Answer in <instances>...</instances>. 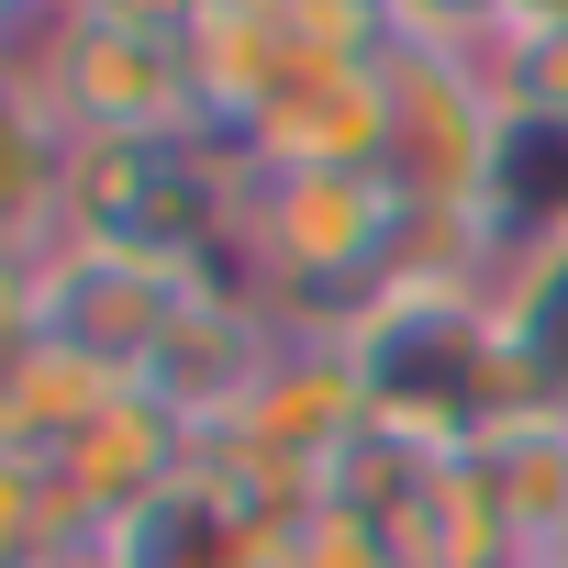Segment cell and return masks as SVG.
<instances>
[{"label": "cell", "instance_id": "14", "mask_svg": "<svg viewBox=\"0 0 568 568\" xmlns=\"http://www.w3.org/2000/svg\"><path fill=\"white\" fill-rule=\"evenodd\" d=\"M490 101L513 112V134H568V23H501L468 45Z\"/></svg>", "mask_w": 568, "mask_h": 568}, {"label": "cell", "instance_id": "8", "mask_svg": "<svg viewBox=\"0 0 568 568\" xmlns=\"http://www.w3.org/2000/svg\"><path fill=\"white\" fill-rule=\"evenodd\" d=\"M101 568H278V513H256L234 479L190 457L179 490H156L145 513L101 535Z\"/></svg>", "mask_w": 568, "mask_h": 568}, {"label": "cell", "instance_id": "12", "mask_svg": "<svg viewBox=\"0 0 568 568\" xmlns=\"http://www.w3.org/2000/svg\"><path fill=\"white\" fill-rule=\"evenodd\" d=\"M490 313H501V346L524 368V402L568 424V223L557 234H513V267H501Z\"/></svg>", "mask_w": 568, "mask_h": 568}, {"label": "cell", "instance_id": "5", "mask_svg": "<svg viewBox=\"0 0 568 568\" xmlns=\"http://www.w3.org/2000/svg\"><path fill=\"white\" fill-rule=\"evenodd\" d=\"M379 90H390V156H379V179H390L402 201L501 212L513 112L490 101L479 57H468V45H390V57H379Z\"/></svg>", "mask_w": 568, "mask_h": 568}, {"label": "cell", "instance_id": "13", "mask_svg": "<svg viewBox=\"0 0 568 568\" xmlns=\"http://www.w3.org/2000/svg\"><path fill=\"white\" fill-rule=\"evenodd\" d=\"M468 457H479V479H490V501H501V524L524 535V568H535V546L568 535V424L557 413H513Z\"/></svg>", "mask_w": 568, "mask_h": 568}, {"label": "cell", "instance_id": "4", "mask_svg": "<svg viewBox=\"0 0 568 568\" xmlns=\"http://www.w3.org/2000/svg\"><path fill=\"white\" fill-rule=\"evenodd\" d=\"M12 79L45 90V112L79 145H179V134H212L190 45H168V34H112V23L57 12L45 34H23Z\"/></svg>", "mask_w": 568, "mask_h": 568}, {"label": "cell", "instance_id": "16", "mask_svg": "<svg viewBox=\"0 0 568 568\" xmlns=\"http://www.w3.org/2000/svg\"><path fill=\"white\" fill-rule=\"evenodd\" d=\"M501 12L513 0H390V34L402 45H479V34H501Z\"/></svg>", "mask_w": 568, "mask_h": 568}, {"label": "cell", "instance_id": "9", "mask_svg": "<svg viewBox=\"0 0 568 568\" xmlns=\"http://www.w3.org/2000/svg\"><path fill=\"white\" fill-rule=\"evenodd\" d=\"M190 457H201V435H190V424L134 379V390H123L101 424H79L45 468L79 490V513H90V524H123V513H145L156 490H179V479H190Z\"/></svg>", "mask_w": 568, "mask_h": 568}, {"label": "cell", "instance_id": "15", "mask_svg": "<svg viewBox=\"0 0 568 568\" xmlns=\"http://www.w3.org/2000/svg\"><path fill=\"white\" fill-rule=\"evenodd\" d=\"M278 568H413L402 557V535L379 524V513H357V501H313V513H291L278 524Z\"/></svg>", "mask_w": 568, "mask_h": 568}, {"label": "cell", "instance_id": "1", "mask_svg": "<svg viewBox=\"0 0 568 568\" xmlns=\"http://www.w3.org/2000/svg\"><path fill=\"white\" fill-rule=\"evenodd\" d=\"M402 245V190L368 168H245L234 278L302 335H346Z\"/></svg>", "mask_w": 568, "mask_h": 568}, {"label": "cell", "instance_id": "10", "mask_svg": "<svg viewBox=\"0 0 568 568\" xmlns=\"http://www.w3.org/2000/svg\"><path fill=\"white\" fill-rule=\"evenodd\" d=\"M234 156H245V168H368V179H379V156H390V90H379V68L278 90V101L234 134Z\"/></svg>", "mask_w": 568, "mask_h": 568}, {"label": "cell", "instance_id": "11", "mask_svg": "<svg viewBox=\"0 0 568 568\" xmlns=\"http://www.w3.org/2000/svg\"><path fill=\"white\" fill-rule=\"evenodd\" d=\"M134 379L68 335H12V368H0V457H57L79 424H101Z\"/></svg>", "mask_w": 568, "mask_h": 568}, {"label": "cell", "instance_id": "2", "mask_svg": "<svg viewBox=\"0 0 568 568\" xmlns=\"http://www.w3.org/2000/svg\"><path fill=\"white\" fill-rule=\"evenodd\" d=\"M346 346H357L368 413H379L390 435H413V446H446V457H457V446H479L490 424L535 413L490 302H390V291H379V302L346 324Z\"/></svg>", "mask_w": 568, "mask_h": 568}, {"label": "cell", "instance_id": "17", "mask_svg": "<svg viewBox=\"0 0 568 568\" xmlns=\"http://www.w3.org/2000/svg\"><path fill=\"white\" fill-rule=\"evenodd\" d=\"M57 12L112 23V34H168V45H190V23L212 12V0H57Z\"/></svg>", "mask_w": 568, "mask_h": 568}, {"label": "cell", "instance_id": "3", "mask_svg": "<svg viewBox=\"0 0 568 568\" xmlns=\"http://www.w3.org/2000/svg\"><path fill=\"white\" fill-rule=\"evenodd\" d=\"M390 45H402L390 34V0H212V12L190 23V79H201L212 134L234 145L278 90L357 79Z\"/></svg>", "mask_w": 568, "mask_h": 568}, {"label": "cell", "instance_id": "7", "mask_svg": "<svg viewBox=\"0 0 568 568\" xmlns=\"http://www.w3.org/2000/svg\"><path fill=\"white\" fill-rule=\"evenodd\" d=\"M278 346H291V324H278L245 278H201L190 291V313L156 335V357L134 368L190 435H212V424H234L245 402H256V379L278 368Z\"/></svg>", "mask_w": 568, "mask_h": 568}, {"label": "cell", "instance_id": "6", "mask_svg": "<svg viewBox=\"0 0 568 568\" xmlns=\"http://www.w3.org/2000/svg\"><path fill=\"white\" fill-rule=\"evenodd\" d=\"M212 267H179V256H145V245H112V234H57L34 267H12V335H68L90 357H112L123 379L156 357V335L190 313Z\"/></svg>", "mask_w": 568, "mask_h": 568}, {"label": "cell", "instance_id": "18", "mask_svg": "<svg viewBox=\"0 0 568 568\" xmlns=\"http://www.w3.org/2000/svg\"><path fill=\"white\" fill-rule=\"evenodd\" d=\"M535 568H568V535H546V546H535Z\"/></svg>", "mask_w": 568, "mask_h": 568}]
</instances>
